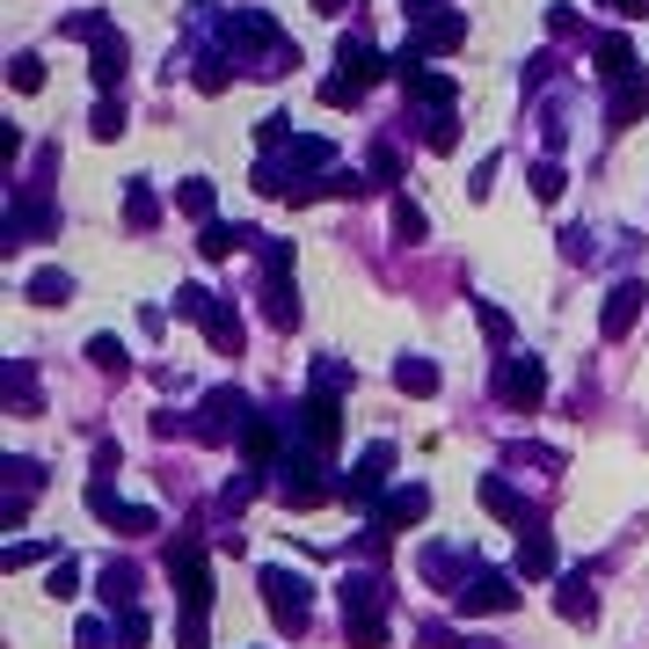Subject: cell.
Returning a JSON list of instances; mask_svg holds the SVG:
<instances>
[{
  "label": "cell",
  "instance_id": "obj_1",
  "mask_svg": "<svg viewBox=\"0 0 649 649\" xmlns=\"http://www.w3.org/2000/svg\"><path fill=\"white\" fill-rule=\"evenodd\" d=\"M497 394H504L511 409H532V402L548 394V372H540V358H504V372H497Z\"/></svg>",
  "mask_w": 649,
  "mask_h": 649
},
{
  "label": "cell",
  "instance_id": "obj_3",
  "mask_svg": "<svg viewBox=\"0 0 649 649\" xmlns=\"http://www.w3.org/2000/svg\"><path fill=\"white\" fill-rule=\"evenodd\" d=\"M336 59H343V81H351L358 96L372 88V81H380V51H372V45H358V37H343V51H336Z\"/></svg>",
  "mask_w": 649,
  "mask_h": 649
},
{
  "label": "cell",
  "instance_id": "obj_12",
  "mask_svg": "<svg viewBox=\"0 0 649 649\" xmlns=\"http://www.w3.org/2000/svg\"><path fill=\"white\" fill-rule=\"evenodd\" d=\"M424 504H431V497H424V489H402V497H394V504H387V526H402V518H424Z\"/></svg>",
  "mask_w": 649,
  "mask_h": 649
},
{
  "label": "cell",
  "instance_id": "obj_2",
  "mask_svg": "<svg viewBox=\"0 0 649 649\" xmlns=\"http://www.w3.org/2000/svg\"><path fill=\"white\" fill-rule=\"evenodd\" d=\"M264 591H270V613L278 621H307V577H285V570H264Z\"/></svg>",
  "mask_w": 649,
  "mask_h": 649
},
{
  "label": "cell",
  "instance_id": "obj_22",
  "mask_svg": "<svg viewBox=\"0 0 649 649\" xmlns=\"http://www.w3.org/2000/svg\"><path fill=\"white\" fill-rule=\"evenodd\" d=\"M314 8H321V15H343V8H351V0H314Z\"/></svg>",
  "mask_w": 649,
  "mask_h": 649
},
{
  "label": "cell",
  "instance_id": "obj_6",
  "mask_svg": "<svg viewBox=\"0 0 649 649\" xmlns=\"http://www.w3.org/2000/svg\"><path fill=\"white\" fill-rule=\"evenodd\" d=\"M124 59H132V51H124V37H96V88H118L124 81Z\"/></svg>",
  "mask_w": 649,
  "mask_h": 649
},
{
  "label": "cell",
  "instance_id": "obj_11",
  "mask_svg": "<svg viewBox=\"0 0 649 649\" xmlns=\"http://www.w3.org/2000/svg\"><path fill=\"white\" fill-rule=\"evenodd\" d=\"M467 605L475 613H497V605H511V591H504V577H481L475 591H467Z\"/></svg>",
  "mask_w": 649,
  "mask_h": 649
},
{
  "label": "cell",
  "instance_id": "obj_10",
  "mask_svg": "<svg viewBox=\"0 0 649 649\" xmlns=\"http://www.w3.org/2000/svg\"><path fill=\"white\" fill-rule=\"evenodd\" d=\"M394 380L409 387V394H431V387H438V372H431L424 358H402V365H394Z\"/></svg>",
  "mask_w": 649,
  "mask_h": 649
},
{
  "label": "cell",
  "instance_id": "obj_7",
  "mask_svg": "<svg viewBox=\"0 0 649 649\" xmlns=\"http://www.w3.org/2000/svg\"><path fill=\"white\" fill-rule=\"evenodd\" d=\"M460 37H467V23H460V15H438V23H424V37H416V51H453Z\"/></svg>",
  "mask_w": 649,
  "mask_h": 649
},
{
  "label": "cell",
  "instance_id": "obj_5",
  "mask_svg": "<svg viewBox=\"0 0 649 649\" xmlns=\"http://www.w3.org/2000/svg\"><path fill=\"white\" fill-rule=\"evenodd\" d=\"M649 110V81H635V73H627V81H613V110H605V118H613V132H621V124H635Z\"/></svg>",
  "mask_w": 649,
  "mask_h": 649
},
{
  "label": "cell",
  "instance_id": "obj_14",
  "mask_svg": "<svg viewBox=\"0 0 649 649\" xmlns=\"http://www.w3.org/2000/svg\"><path fill=\"white\" fill-rule=\"evenodd\" d=\"M88 358H96L102 372H124V343L118 336H96V343H88Z\"/></svg>",
  "mask_w": 649,
  "mask_h": 649
},
{
  "label": "cell",
  "instance_id": "obj_18",
  "mask_svg": "<svg viewBox=\"0 0 649 649\" xmlns=\"http://www.w3.org/2000/svg\"><path fill=\"white\" fill-rule=\"evenodd\" d=\"M124 132V102H102L96 110V139H118Z\"/></svg>",
  "mask_w": 649,
  "mask_h": 649
},
{
  "label": "cell",
  "instance_id": "obj_13",
  "mask_svg": "<svg viewBox=\"0 0 649 649\" xmlns=\"http://www.w3.org/2000/svg\"><path fill=\"white\" fill-rule=\"evenodd\" d=\"M124 212H132V226H154V191L132 183V191H124Z\"/></svg>",
  "mask_w": 649,
  "mask_h": 649
},
{
  "label": "cell",
  "instance_id": "obj_15",
  "mask_svg": "<svg viewBox=\"0 0 649 649\" xmlns=\"http://www.w3.org/2000/svg\"><path fill=\"white\" fill-rule=\"evenodd\" d=\"M394 234H402V241H424V212H416L409 197H402V205H394Z\"/></svg>",
  "mask_w": 649,
  "mask_h": 649
},
{
  "label": "cell",
  "instance_id": "obj_9",
  "mask_svg": "<svg viewBox=\"0 0 649 649\" xmlns=\"http://www.w3.org/2000/svg\"><path fill=\"white\" fill-rule=\"evenodd\" d=\"M248 226H205V256H212V264H226V256H234V248H248Z\"/></svg>",
  "mask_w": 649,
  "mask_h": 649
},
{
  "label": "cell",
  "instance_id": "obj_4",
  "mask_svg": "<svg viewBox=\"0 0 649 649\" xmlns=\"http://www.w3.org/2000/svg\"><path fill=\"white\" fill-rule=\"evenodd\" d=\"M642 299H649L642 285H613V299H605V336H627L635 314H642Z\"/></svg>",
  "mask_w": 649,
  "mask_h": 649
},
{
  "label": "cell",
  "instance_id": "obj_21",
  "mask_svg": "<svg viewBox=\"0 0 649 649\" xmlns=\"http://www.w3.org/2000/svg\"><path fill=\"white\" fill-rule=\"evenodd\" d=\"M605 8H621V15H649V0H605Z\"/></svg>",
  "mask_w": 649,
  "mask_h": 649
},
{
  "label": "cell",
  "instance_id": "obj_17",
  "mask_svg": "<svg viewBox=\"0 0 649 649\" xmlns=\"http://www.w3.org/2000/svg\"><path fill=\"white\" fill-rule=\"evenodd\" d=\"M183 212H191V219L212 212V183H183Z\"/></svg>",
  "mask_w": 649,
  "mask_h": 649
},
{
  "label": "cell",
  "instance_id": "obj_20",
  "mask_svg": "<svg viewBox=\"0 0 649 649\" xmlns=\"http://www.w3.org/2000/svg\"><path fill=\"white\" fill-rule=\"evenodd\" d=\"M15 88H23V96H29V88H45V66H37V59H15Z\"/></svg>",
  "mask_w": 649,
  "mask_h": 649
},
{
  "label": "cell",
  "instance_id": "obj_16",
  "mask_svg": "<svg viewBox=\"0 0 649 649\" xmlns=\"http://www.w3.org/2000/svg\"><path fill=\"white\" fill-rule=\"evenodd\" d=\"M205 321H212V343H219V351H241V321H234V314H205Z\"/></svg>",
  "mask_w": 649,
  "mask_h": 649
},
{
  "label": "cell",
  "instance_id": "obj_8",
  "mask_svg": "<svg viewBox=\"0 0 649 649\" xmlns=\"http://www.w3.org/2000/svg\"><path fill=\"white\" fill-rule=\"evenodd\" d=\"M29 292H37V307H66V299H73V278H66V270H37V278H29Z\"/></svg>",
  "mask_w": 649,
  "mask_h": 649
},
{
  "label": "cell",
  "instance_id": "obj_19",
  "mask_svg": "<svg viewBox=\"0 0 649 649\" xmlns=\"http://www.w3.org/2000/svg\"><path fill=\"white\" fill-rule=\"evenodd\" d=\"M532 191H540V197H562V169H554V161H540V169H532Z\"/></svg>",
  "mask_w": 649,
  "mask_h": 649
}]
</instances>
